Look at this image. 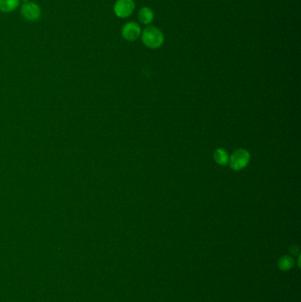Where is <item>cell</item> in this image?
Returning a JSON list of instances; mask_svg holds the SVG:
<instances>
[{"mask_svg": "<svg viewBox=\"0 0 301 302\" xmlns=\"http://www.w3.org/2000/svg\"><path fill=\"white\" fill-rule=\"evenodd\" d=\"M141 40L146 47L156 50L163 45L164 42V34L157 27H146L141 34Z\"/></svg>", "mask_w": 301, "mask_h": 302, "instance_id": "6da1fadb", "label": "cell"}, {"mask_svg": "<svg viewBox=\"0 0 301 302\" xmlns=\"http://www.w3.org/2000/svg\"><path fill=\"white\" fill-rule=\"evenodd\" d=\"M249 160H250V155L248 153V150L242 149H237L229 158V165L233 170L240 171L248 165Z\"/></svg>", "mask_w": 301, "mask_h": 302, "instance_id": "7a4b0ae2", "label": "cell"}, {"mask_svg": "<svg viewBox=\"0 0 301 302\" xmlns=\"http://www.w3.org/2000/svg\"><path fill=\"white\" fill-rule=\"evenodd\" d=\"M20 12L24 19L32 22L38 21L42 15L41 8L34 2H26L23 4Z\"/></svg>", "mask_w": 301, "mask_h": 302, "instance_id": "3957f363", "label": "cell"}, {"mask_svg": "<svg viewBox=\"0 0 301 302\" xmlns=\"http://www.w3.org/2000/svg\"><path fill=\"white\" fill-rule=\"evenodd\" d=\"M134 9V0H118L114 4L115 14L121 19H126L132 15Z\"/></svg>", "mask_w": 301, "mask_h": 302, "instance_id": "277c9868", "label": "cell"}, {"mask_svg": "<svg viewBox=\"0 0 301 302\" xmlns=\"http://www.w3.org/2000/svg\"><path fill=\"white\" fill-rule=\"evenodd\" d=\"M141 27L139 24L136 22H128L122 27L121 34L123 38L128 41V42H134L136 41L140 35H141Z\"/></svg>", "mask_w": 301, "mask_h": 302, "instance_id": "5b68a950", "label": "cell"}, {"mask_svg": "<svg viewBox=\"0 0 301 302\" xmlns=\"http://www.w3.org/2000/svg\"><path fill=\"white\" fill-rule=\"evenodd\" d=\"M20 0H0V11L9 13L19 7Z\"/></svg>", "mask_w": 301, "mask_h": 302, "instance_id": "8992f818", "label": "cell"}, {"mask_svg": "<svg viewBox=\"0 0 301 302\" xmlns=\"http://www.w3.org/2000/svg\"><path fill=\"white\" fill-rule=\"evenodd\" d=\"M154 11L152 9H150L149 7H142L141 8L139 13H138V19L141 21V23L144 24V25H148L149 23L152 22L153 19H154Z\"/></svg>", "mask_w": 301, "mask_h": 302, "instance_id": "52a82bcc", "label": "cell"}, {"mask_svg": "<svg viewBox=\"0 0 301 302\" xmlns=\"http://www.w3.org/2000/svg\"><path fill=\"white\" fill-rule=\"evenodd\" d=\"M214 158L218 165H225L229 162L228 154L223 149H218L215 151Z\"/></svg>", "mask_w": 301, "mask_h": 302, "instance_id": "ba28073f", "label": "cell"}, {"mask_svg": "<svg viewBox=\"0 0 301 302\" xmlns=\"http://www.w3.org/2000/svg\"><path fill=\"white\" fill-rule=\"evenodd\" d=\"M24 1H27V0H24Z\"/></svg>", "mask_w": 301, "mask_h": 302, "instance_id": "9c48e42d", "label": "cell"}]
</instances>
